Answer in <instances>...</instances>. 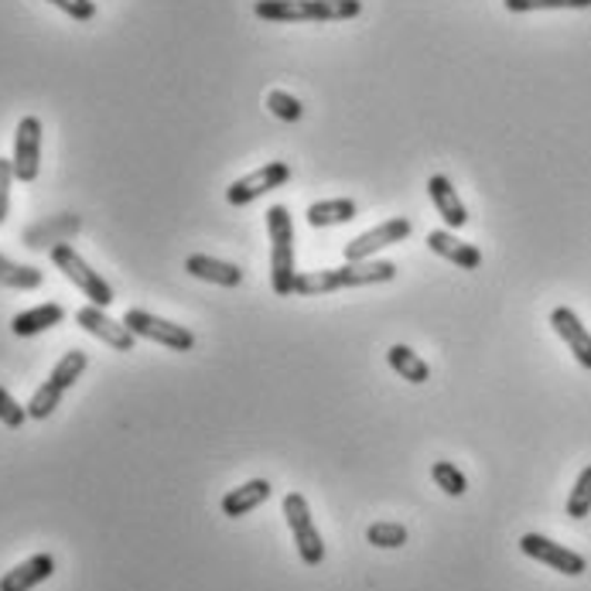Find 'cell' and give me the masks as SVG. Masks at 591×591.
I'll list each match as a JSON object with an SVG mask.
<instances>
[{
  "instance_id": "cell-19",
  "label": "cell",
  "mask_w": 591,
  "mask_h": 591,
  "mask_svg": "<svg viewBox=\"0 0 591 591\" xmlns=\"http://www.w3.org/2000/svg\"><path fill=\"white\" fill-rule=\"evenodd\" d=\"M387 362H390V370H393L397 377H403L407 383H414V387H421V383L431 380V367H428V362H424L411 345H390Z\"/></svg>"
},
{
  "instance_id": "cell-12",
  "label": "cell",
  "mask_w": 591,
  "mask_h": 591,
  "mask_svg": "<svg viewBox=\"0 0 591 591\" xmlns=\"http://www.w3.org/2000/svg\"><path fill=\"white\" fill-rule=\"evenodd\" d=\"M551 329L564 339V345L571 349V355L578 359L581 370H591V332L581 325V318L571 308H554L551 311Z\"/></svg>"
},
{
  "instance_id": "cell-6",
  "label": "cell",
  "mask_w": 591,
  "mask_h": 591,
  "mask_svg": "<svg viewBox=\"0 0 591 591\" xmlns=\"http://www.w3.org/2000/svg\"><path fill=\"white\" fill-rule=\"evenodd\" d=\"M123 325L133 332V335H141V339H151V342H161L174 352H192L196 349V335L186 329V325H174L168 322V318H158L144 308H130L123 314Z\"/></svg>"
},
{
  "instance_id": "cell-28",
  "label": "cell",
  "mask_w": 591,
  "mask_h": 591,
  "mask_svg": "<svg viewBox=\"0 0 591 591\" xmlns=\"http://www.w3.org/2000/svg\"><path fill=\"white\" fill-rule=\"evenodd\" d=\"M367 540L373 548H383V551H397L407 543V527L403 523H373L367 530Z\"/></svg>"
},
{
  "instance_id": "cell-29",
  "label": "cell",
  "mask_w": 591,
  "mask_h": 591,
  "mask_svg": "<svg viewBox=\"0 0 591 591\" xmlns=\"http://www.w3.org/2000/svg\"><path fill=\"white\" fill-rule=\"evenodd\" d=\"M28 421V407H21L4 387H0V424H8V428H21Z\"/></svg>"
},
{
  "instance_id": "cell-13",
  "label": "cell",
  "mask_w": 591,
  "mask_h": 591,
  "mask_svg": "<svg viewBox=\"0 0 591 591\" xmlns=\"http://www.w3.org/2000/svg\"><path fill=\"white\" fill-rule=\"evenodd\" d=\"M428 196H431V202H434V209L444 219L448 230H462V226L469 222V209H465L462 196L454 192L448 174H431L428 178Z\"/></svg>"
},
{
  "instance_id": "cell-18",
  "label": "cell",
  "mask_w": 591,
  "mask_h": 591,
  "mask_svg": "<svg viewBox=\"0 0 591 591\" xmlns=\"http://www.w3.org/2000/svg\"><path fill=\"white\" fill-rule=\"evenodd\" d=\"M62 318H66V308L56 304V301H49V304H38V308H28V311L14 314L11 318V332L21 335V339H28V335L44 332V329L62 325Z\"/></svg>"
},
{
  "instance_id": "cell-31",
  "label": "cell",
  "mask_w": 591,
  "mask_h": 591,
  "mask_svg": "<svg viewBox=\"0 0 591 591\" xmlns=\"http://www.w3.org/2000/svg\"><path fill=\"white\" fill-rule=\"evenodd\" d=\"M49 4H56L59 11H66L76 21H93L97 18V4H93V0H49Z\"/></svg>"
},
{
  "instance_id": "cell-11",
  "label": "cell",
  "mask_w": 591,
  "mask_h": 591,
  "mask_svg": "<svg viewBox=\"0 0 591 591\" xmlns=\"http://www.w3.org/2000/svg\"><path fill=\"white\" fill-rule=\"evenodd\" d=\"M14 178L18 181H34L38 168H41V120L38 117H24L14 130Z\"/></svg>"
},
{
  "instance_id": "cell-9",
  "label": "cell",
  "mask_w": 591,
  "mask_h": 591,
  "mask_svg": "<svg viewBox=\"0 0 591 591\" xmlns=\"http://www.w3.org/2000/svg\"><path fill=\"white\" fill-rule=\"evenodd\" d=\"M520 551H523L527 558L540 561V564L554 568L558 574H568V578H581V574L588 571V561H584L578 551L564 548V543L548 540L543 533H523V537H520Z\"/></svg>"
},
{
  "instance_id": "cell-7",
  "label": "cell",
  "mask_w": 591,
  "mask_h": 591,
  "mask_svg": "<svg viewBox=\"0 0 591 591\" xmlns=\"http://www.w3.org/2000/svg\"><path fill=\"white\" fill-rule=\"evenodd\" d=\"M291 181V164L288 161H270L243 178H237L230 189H226V202L230 206H250L257 202L260 196H267L270 189H281Z\"/></svg>"
},
{
  "instance_id": "cell-23",
  "label": "cell",
  "mask_w": 591,
  "mask_h": 591,
  "mask_svg": "<svg viewBox=\"0 0 591 591\" xmlns=\"http://www.w3.org/2000/svg\"><path fill=\"white\" fill-rule=\"evenodd\" d=\"M510 14H527V11H588L591 0H503Z\"/></svg>"
},
{
  "instance_id": "cell-25",
  "label": "cell",
  "mask_w": 591,
  "mask_h": 591,
  "mask_svg": "<svg viewBox=\"0 0 591 591\" xmlns=\"http://www.w3.org/2000/svg\"><path fill=\"white\" fill-rule=\"evenodd\" d=\"M431 479L438 482V489L444 492V495H465L469 492V479L462 475V469L454 465V462H434L431 465Z\"/></svg>"
},
{
  "instance_id": "cell-2",
  "label": "cell",
  "mask_w": 591,
  "mask_h": 591,
  "mask_svg": "<svg viewBox=\"0 0 591 591\" xmlns=\"http://www.w3.org/2000/svg\"><path fill=\"white\" fill-rule=\"evenodd\" d=\"M253 14L270 24L349 21L362 14V0H257Z\"/></svg>"
},
{
  "instance_id": "cell-3",
  "label": "cell",
  "mask_w": 591,
  "mask_h": 591,
  "mask_svg": "<svg viewBox=\"0 0 591 591\" xmlns=\"http://www.w3.org/2000/svg\"><path fill=\"white\" fill-rule=\"evenodd\" d=\"M267 233H270V284L278 298L294 294V222L288 206H270L267 212Z\"/></svg>"
},
{
  "instance_id": "cell-30",
  "label": "cell",
  "mask_w": 591,
  "mask_h": 591,
  "mask_svg": "<svg viewBox=\"0 0 591 591\" xmlns=\"http://www.w3.org/2000/svg\"><path fill=\"white\" fill-rule=\"evenodd\" d=\"M11 181H14V164L11 158H0V226H4L11 209Z\"/></svg>"
},
{
  "instance_id": "cell-14",
  "label": "cell",
  "mask_w": 591,
  "mask_h": 591,
  "mask_svg": "<svg viewBox=\"0 0 591 591\" xmlns=\"http://www.w3.org/2000/svg\"><path fill=\"white\" fill-rule=\"evenodd\" d=\"M186 270L199 281H209V284H219V288H240L243 284V270L237 263H226V260H216L209 253H192L186 257Z\"/></svg>"
},
{
  "instance_id": "cell-4",
  "label": "cell",
  "mask_w": 591,
  "mask_h": 591,
  "mask_svg": "<svg viewBox=\"0 0 591 591\" xmlns=\"http://www.w3.org/2000/svg\"><path fill=\"white\" fill-rule=\"evenodd\" d=\"M52 263L89 298V304H97V308H110L113 304V288L69 243H56L52 247Z\"/></svg>"
},
{
  "instance_id": "cell-20",
  "label": "cell",
  "mask_w": 591,
  "mask_h": 591,
  "mask_svg": "<svg viewBox=\"0 0 591 591\" xmlns=\"http://www.w3.org/2000/svg\"><path fill=\"white\" fill-rule=\"evenodd\" d=\"M355 216H359V206L352 199H325V202H314L308 209V226H314V230H325V226L352 222Z\"/></svg>"
},
{
  "instance_id": "cell-27",
  "label": "cell",
  "mask_w": 591,
  "mask_h": 591,
  "mask_svg": "<svg viewBox=\"0 0 591 591\" xmlns=\"http://www.w3.org/2000/svg\"><path fill=\"white\" fill-rule=\"evenodd\" d=\"M588 513H591V465L581 469V475H578V482L568 495V517L571 520H584Z\"/></svg>"
},
{
  "instance_id": "cell-5",
  "label": "cell",
  "mask_w": 591,
  "mask_h": 591,
  "mask_svg": "<svg viewBox=\"0 0 591 591\" xmlns=\"http://www.w3.org/2000/svg\"><path fill=\"white\" fill-rule=\"evenodd\" d=\"M284 517H288V527L294 533L301 561L308 568H318L325 561V540H322V533H318V527L311 520V510H308V499L301 492H288L284 495Z\"/></svg>"
},
{
  "instance_id": "cell-17",
  "label": "cell",
  "mask_w": 591,
  "mask_h": 591,
  "mask_svg": "<svg viewBox=\"0 0 591 591\" xmlns=\"http://www.w3.org/2000/svg\"><path fill=\"white\" fill-rule=\"evenodd\" d=\"M270 492H274V489H270L267 479H250V482H243V485H237V489H230L222 495V513L230 520H240V517L253 513L257 507H263L270 499Z\"/></svg>"
},
{
  "instance_id": "cell-16",
  "label": "cell",
  "mask_w": 591,
  "mask_h": 591,
  "mask_svg": "<svg viewBox=\"0 0 591 591\" xmlns=\"http://www.w3.org/2000/svg\"><path fill=\"white\" fill-rule=\"evenodd\" d=\"M56 574V558L52 554H34L28 561H21L14 571H8L0 578V591H31L41 581H49Z\"/></svg>"
},
{
  "instance_id": "cell-8",
  "label": "cell",
  "mask_w": 591,
  "mask_h": 591,
  "mask_svg": "<svg viewBox=\"0 0 591 591\" xmlns=\"http://www.w3.org/2000/svg\"><path fill=\"white\" fill-rule=\"evenodd\" d=\"M411 230H414L411 219H407V216H393V219L380 222L377 230L349 240V243H345V260H349V263L373 260L380 250H387V247H393V243H403L407 237H411Z\"/></svg>"
},
{
  "instance_id": "cell-1",
  "label": "cell",
  "mask_w": 591,
  "mask_h": 591,
  "mask_svg": "<svg viewBox=\"0 0 591 591\" xmlns=\"http://www.w3.org/2000/svg\"><path fill=\"white\" fill-rule=\"evenodd\" d=\"M397 278V263L390 260H362V263H342L329 270H311V274L294 278V294L314 298V294H332L345 288H370V284H387Z\"/></svg>"
},
{
  "instance_id": "cell-22",
  "label": "cell",
  "mask_w": 591,
  "mask_h": 591,
  "mask_svg": "<svg viewBox=\"0 0 591 591\" xmlns=\"http://www.w3.org/2000/svg\"><path fill=\"white\" fill-rule=\"evenodd\" d=\"M86 367H89V355L82 352V349H72V352H66L59 362H56V370H52V383L56 387H62V390H72L76 383H79V377L86 373Z\"/></svg>"
},
{
  "instance_id": "cell-24",
  "label": "cell",
  "mask_w": 591,
  "mask_h": 591,
  "mask_svg": "<svg viewBox=\"0 0 591 591\" xmlns=\"http://www.w3.org/2000/svg\"><path fill=\"white\" fill-rule=\"evenodd\" d=\"M62 387H56L52 380H44L38 390H34V397H31V403H28V418H34V421H44V418H52L56 414V407L62 403Z\"/></svg>"
},
{
  "instance_id": "cell-15",
  "label": "cell",
  "mask_w": 591,
  "mask_h": 591,
  "mask_svg": "<svg viewBox=\"0 0 591 591\" xmlns=\"http://www.w3.org/2000/svg\"><path fill=\"white\" fill-rule=\"evenodd\" d=\"M428 247H431V253L444 257L448 263L462 267V270H479L482 267V250L472 247V243H462L459 237L448 233V230H431L428 233Z\"/></svg>"
},
{
  "instance_id": "cell-21",
  "label": "cell",
  "mask_w": 591,
  "mask_h": 591,
  "mask_svg": "<svg viewBox=\"0 0 591 591\" xmlns=\"http://www.w3.org/2000/svg\"><path fill=\"white\" fill-rule=\"evenodd\" d=\"M41 270L38 267H28V263H14L0 253V284L4 288H14V291H34L41 288Z\"/></svg>"
},
{
  "instance_id": "cell-10",
  "label": "cell",
  "mask_w": 591,
  "mask_h": 591,
  "mask_svg": "<svg viewBox=\"0 0 591 591\" xmlns=\"http://www.w3.org/2000/svg\"><path fill=\"white\" fill-rule=\"evenodd\" d=\"M76 322L93 335V339H100V342H107L110 349H117V352H133V335L123 322H117V318H110L107 314V308H97V304H86V308H79L76 311Z\"/></svg>"
},
{
  "instance_id": "cell-26",
  "label": "cell",
  "mask_w": 591,
  "mask_h": 591,
  "mask_svg": "<svg viewBox=\"0 0 591 591\" xmlns=\"http://www.w3.org/2000/svg\"><path fill=\"white\" fill-rule=\"evenodd\" d=\"M263 103H267V110H270V113H274L278 120H284V123H298V120L304 117L301 100H298V97H291V93H284V89H270Z\"/></svg>"
}]
</instances>
